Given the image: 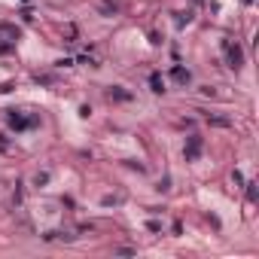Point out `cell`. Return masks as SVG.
I'll list each match as a JSON object with an SVG mask.
<instances>
[{
    "label": "cell",
    "mask_w": 259,
    "mask_h": 259,
    "mask_svg": "<svg viewBox=\"0 0 259 259\" xmlns=\"http://www.w3.org/2000/svg\"><path fill=\"white\" fill-rule=\"evenodd\" d=\"M222 52H226L229 67H235V71H241V67H244V49H241L238 40H222Z\"/></svg>",
    "instance_id": "obj_1"
},
{
    "label": "cell",
    "mask_w": 259,
    "mask_h": 259,
    "mask_svg": "<svg viewBox=\"0 0 259 259\" xmlns=\"http://www.w3.org/2000/svg\"><path fill=\"white\" fill-rule=\"evenodd\" d=\"M37 122H40L37 116H25V113H19V110L9 113V128H15V131H28V128H34Z\"/></svg>",
    "instance_id": "obj_2"
},
{
    "label": "cell",
    "mask_w": 259,
    "mask_h": 259,
    "mask_svg": "<svg viewBox=\"0 0 259 259\" xmlns=\"http://www.w3.org/2000/svg\"><path fill=\"white\" fill-rule=\"evenodd\" d=\"M183 155H186V162H195L201 155V137H189L186 147H183Z\"/></svg>",
    "instance_id": "obj_3"
},
{
    "label": "cell",
    "mask_w": 259,
    "mask_h": 259,
    "mask_svg": "<svg viewBox=\"0 0 259 259\" xmlns=\"http://www.w3.org/2000/svg\"><path fill=\"white\" fill-rule=\"evenodd\" d=\"M171 76H174V79H177L180 85H186L189 79H192V74H189V71H186V67H180V64L174 67V71H171Z\"/></svg>",
    "instance_id": "obj_4"
},
{
    "label": "cell",
    "mask_w": 259,
    "mask_h": 259,
    "mask_svg": "<svg viewBox=\"0 0 259 259\" xmlns=\"http://www.w3.org/2000/svg\"><path fill=\"white\" fill-rule=\"evenodd\" d=\"M149 85H152V92H155V95H162V92H165V79H162L159 74H152V76H149Z\"/></svg>",
    "instance_id": "obj_5"
},
{
    "label": "cell",
    "mask_w": 259,
    "mask_h": 259,
    "mask_svg": "<svg viewBox=\"0 0 259 259\" xmlns=\"http://www.w3.org/2000/svg\"><path fill=\"white\" fill-rule=\"evenodd\" d=\"M107 95H110L113 101H128V98H131V92H122V85H116V89H110Z\"/></svg>",
    "instance_id": "obj_6"
},
{
    "label": "cell",
    "mask_w": 259,
    "mask_h": 259,
    "mask_svg": "<svg viewBox=\"0 0 259 259\" xmlns=\"http://www.w3.org/2000/svg\"><path fill=\"white\" fill-rule=\"evenodd\" d=\"M244 186H247V198L256 201V183H244Z\"/></svg>",
    "instance_id": "obj_7"
}]
</instances>
